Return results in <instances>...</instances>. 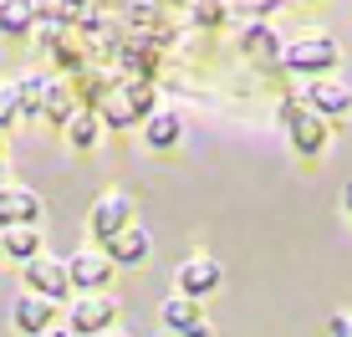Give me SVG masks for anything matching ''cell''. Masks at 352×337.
Instances as JSON below:
<instances>
[{
  "instance_id": "cell-8",
  "label": "cell",
  "mask_w": 352,
  "mask_h": 337,
  "mask_svg": "<svg viewBox=\"0 0 352 337\" xmlns=\"http://www.w3.org/2000/svg\"><path fill=\"white\" fill-rule=\"evenodd\" d=\"M41 220V199L31 195V189L10 184L0 189V230H10V225H36Z\"/></svg>"
},
{
  "instance_id": "cell-3",
  "label": "cell",
  "mask_w": 352,
  "mask_h": 337,
  "mask_svg": "<svg viewBox=\"0 0 352 337\" xmlns=\"http://www.w3.org/2000/svg\"><path fill=\"white\" fill-rule=\"evenodd\" d=\"M179 296H189V302H199V296H210L214 286L225 281V271H220V261L214 256H189L184 266H179Z\"/></svg>"
},
{
  "instance_id": "cell-7",
  "label": "cell",
  "mask_w": 352,
  "mask_h": 337,
  "mask_svg": "<svg viewBox=\"0 0 352 337\" xmlns=\"http://www.w3.org/2000/svg\"><path fill=\"white\" fill-rule=\"evenodd\" d=\"M107 276H113V261H107L102 250H77V256L67 261V281L82 286V292H102Z\"/></svg>"
},
{
  "instance_id": "cell-4",
  "label": "cell",
  "mask_w": 352,
  "mask_h": 337,
  "mask_svg": "<svg viewBox=\"0 0 352 337\" xmlns=\"http://www.w3.org/2000/svg\"><path fill=\"white\" fill-rule=\"evenodd\" d=\"M87 225H92V235L97 240H113L123 225H133V199L123 195V189H113V195H102L92 204V215H87Z\"/></svg>"
},
{
  "instance_id": "cell-1",
  "label": "cell",
  "mask_w": 352,
  "mask_h": 337,
  "mask_svg": "<svg viewBox=\"0 0 352 337\" xmlns=\"http://www.w3.org/2000/svg\"><path fill=\"white\" fill-rule=\"evenodd\" d=\"M113 317H118V302H113V296L87 292V296H77V302H72V312H67V332L97 337V332L113 327Z\"/></svg>"
},
{
  "instance_id": "cell-11",
  "label": "cell",
  "mask_w": 352,
  "mask_h": 337,
  "mask_svg": "<svg viewBox=\"0 0 352 337\" xmlns=\"http://www.w3.org/2000/svg\"><path fill=\"white\" fill-rule=\"evenodd\" d=\"M0 256L26 266L31 256H41V230H36V225H10V230H0Z\"/></svg>"
},
{
  "instance_id": "cell-21",
  "label": "cell",
  "mask_w": 352,
  "mask_h": 337,
  "mask_svg": "<svg viewBox=\"0 0 352 337\" xmlns=\"http://www.w3.org/2000/svg\"><path fill=\"white\" fill-rule=\"evenodd\" d=\"M342 204H347V215H352V184H347V195H342Z\"/></svg>"
},
{
  "instance_id": "cell-16",
  "label": "cell",
  "mask_w": 352,
  "mask_h": 337,
  "mask_svg": "<svg viewBox=\"0 0 352 337\" xmlns=\"http://www.w3.org/2000/svg\"><path fill=\"white\" fill-rule=\"evenodd\" d=\"M67 133H72L77 149H92V143H97V118L92 113H72L67 118Z\"/></svg>"
},
{
  "instance_id": "cell-18",
  "label": "cell",
  "mask_w": 352,
  "mask_h": 337,
  "mask_svg": "<svg viewBox=\"0 0 352 337\" xmlns=\"http://www.w3.org/2000/svg\"><path fill=\"white\" fill-rule=\"evenodd\" d=\"M16 113H21V102H16V87H10V82H0V128H6Z\"/></svg>"
},
{
  "instance_id": "cell-22",
  "label": "cell",
  "mask_w": 352,
  "mask_h": 337,
  "mask_svg": "<svg viewBox=\"0 0 352 337\" xmlns=\"http://www.w3.org/2000/svg\"><path fill=\"white\" fill-rule=\"evenodd\" d=\"M97 337H123V332H97Z\"/></svg>"
},
{
  "instance_id": "cell-10",
  "label": "cell",
  "mask_w": 352,
  "mask_h": 337,
  "mask_svg": "<svg viewBox=\"0 0 352 337\" xmlns=\"http://www.w3.org/2000/svg\"><path fill=\"white\" fill-rule=\"evenodd\" d=\"M307 102H311V113H317V118H347L352 113V92L342 87V82H311Z\"/></svg>"
},
{
  "instance_id": "cell-13",
  "label": "cell",
  "mask_w": 352,
  "mask_h": 337,
  "mask_svg": "<svg viewBox=\"0 0 352 337\" xmlns=\"http://www.w3.org/2000/svg\"><path fill=\"white\" fill-rule=\"evenodd\" d=\"M179 133H184V123H179V113H153L148 128H143V138L153 143V149H174Z\"/></svg>"
},
{
  "instance_id": "cell-9",
  "label": "cell",
  "mask_w": 352,
  "mask_h": 337,
  "mask_svg": "<svg viewBox=\"0 0 352 337\" xmlns=\"http://www.w3.org/2000/svg\"><path fill=\"white\" fill-rule=\"evenodd\" d=\"M52 317H56V302H46V296H36V292H26L16 307H10V322H16V332H26V337L46 332Z\"/></svg>"
},
{
  "instance_id": "cell-14",
  "label": "cell",
  "mask_w": 352,
  "mask_h": 337,
  "mask_svg": "<svg viewBox=\"0 0 352 337\" xmlns=\"http://www.w3.org/2000/svg\"><path fill=\"white\" fill-rule=\"evenodd\" d=\"M159 317H164V327H174V332H189L194 322H204V317H199V307H194L189 296H168Z\"/></svg>"
},
{
  "instance_id": "cell-12",
  "label": "cell",
  "mask_w": 352,
  "mask_h": 337,
  "mask_svg": "<svg viewBox=\"0 0 352 337\" xmlns=\"http://www.w3.org/2000/svg\"><path fill=\"white\" fill-rule=\"evenodd\" d=\"M286 123H291V138H296V149H301V153H317L322 143H327V128L317 123V118H307V113H286Z\"/></svg>"
},
{
  "instance_id": "cell-15",
  "label": "cell",
  "mask_w": 352,
  "mask_h": 337,
  "mask_svg": "<svg viewBox=\"0 0 352 337\" xmlns=\"http://www.w3.org/2000/svg\"><path fill=\"white\" fill-rule=\"evenodd\" d=\"M36 16L31 0H0V31H26Z\"/></svg>"
},
{
  "instance_id": "cell-19",
  "label": "cell",
  "mask_w": 352,
  "mask_h": 337,
  "mask_svg": "<svg viewBox=\"0 0 352 337\" xmlns=\"http://www.w3.org/2000/svg\"><path fill=\"white\" fill-rule=\"evenodd\" d=\"M332 337H352V317H347V312H337V317H332Z\"/></svg>"
},
{
  "instance_id": "cell-17",
  "label": "cell",
  "mask_w": 352,
  "mask_h": 337,
  "mask_svg": "<svg viewBox=\"0 0 352 337\" xmlns=\"http://www.w3.org/2000/svg\"><path fill=\"white\" fill-rule=\"evenodd\" d=\"M46 98V82L41 77H26V82H16V102H21V113H36Z\"/></svg>"
},
{
  "instance_id": "cell-6",
  "label": "cell",
  "mask_w": 352,
  "mask_h": 337,
  "mask_svg": "<svg viewBox=\"0 0 352 337\" xmlns=\"http://www.w3.org/2000/svg\"><path fill=\"white\" fill-rule=\"evenodd\" d=\"M148 250H153V240L143 225H123L113 240H102V256L113 261V266H143L148 261Z\"/></svg>"
},
{
  "instance_id": "cell-20",
  "label": "cell",
  "mask_w": 352,
  "mask_h": 337,
  "mask_svg": "<svg viewBox=\"0 0 352 337\" xmlns=\"http://www.w3.org/2000/svg\"><path fill=\"white\" fill-rule=\"evenodd\" d=\"M36 337H72L67 327H46V332H36Z\"/></svg>"
},
{
  "instance_id": "cell-5",
  "label": "cell",
  "mask_w": 352,
  "mask_h": 337,
  "mask_svg": "<svg viewBox=\"0 0 352 337\" xmlns=\"http://www.w3.org/2000/svg\"><path fill=\"white\" fill-rule=\"evenodd\" d=\"M337 62V41L332 36H301L286 46V67L291 72H327Z\"/></svg>"
},
{
  "instance_id": "cell-2",
  "label": "cell",
  "mask_w": 352,
  "mask_h": 337,
  "mask_svg": "<svg viewBox=\"0 0 352 337\" xmlns=\"http://www.w3.org/2000/svg\"><path fill=\"white\" fill-rule=\"evenodd\" d=\"M26 286H31L36 296H46V302H62V296L72 292L67 261H56V256H31V261H26Z\"/></svg>"
}]
</instances>
